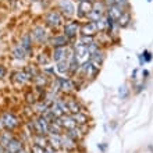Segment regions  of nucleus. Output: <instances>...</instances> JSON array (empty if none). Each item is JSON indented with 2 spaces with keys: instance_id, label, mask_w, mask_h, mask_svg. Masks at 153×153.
<instances>
[{
  "instance_id": "24",
  "label": "nucleus",
  "mask_w": 153,
  "mask_h": 153,
  "mask_svg": "<svg viewBox=\"0 0 153 153\" xmlns=\"http://www.w3.org/2000/svg\"><path fill=\"white\" fill-rule=\"evenodd\" d=\"M71 116H73V118L75 120V123H76V125H78V127L88 124V116H86L85 113H82V111L75 113V114H71Z\"/></svg>"
},
{
  "instance_id": "13",
  "label": "nucleus",
  "mask_w": 153,
  "mask_h": 153,
  "mask_svg": "<svg viewBox=\"0 0 153 153\" xmlns=\"http://www.w3.org/2000/svg\"><path fill=\"white\" fill-rule=\"evenodd\" d=\"M61 148L67 152H73L76 149V142L73 138H70L67 134H61Z\"/></svg>"
},
{
  "instance_id": "48",
  "label": "nucleus",
  "mask_w": 153,
  "mask_h": 153,
  "mask_svg": "<svg viewBox=\"0 0 153 153\" xmlns=\"http://www.w3.org/2000/svg\"><path fill=\"white\" fill-rule=\"evenodd\" d=\"M4 153H11V152H8V150H7V149H6V152H4Z\"/></svg>"
},
{
  "instance_id": "41",
  "label": "nucleus",
  "mask_w": 153,
  "mask_h": 153,
  "mask_svg": "<svg viewBox=\"0 0 153 153\" xmlns=\"http://www.w3.org/2000/svg\"><path fill=\"white\" fill-rule=\"evenodd\" d=\"M45 153H56V149L49 145V146H46V148H45Z\"/></svg>"
},
{
  "instance_id": "8",
  "label": "nucleus",
  "mask_w": 153,
  "mask_h": 153,
  "mask_svg": "<svg viewBox=\"0 0 153 153\" xmlns=\"http://www.w3.org/2000/svg\"><path fill=\"white\" fill-rule=\"evenodd\" d=\"M93 10V3L89 1V0H84V1H79L78 3V8H76V14L79 18H84V17H88V14Z\"/></svg>"
},
{
  "instance_id": "10",
  "label": "nucleus",
  "mask_w": 153,
  "mask_h": 153,
  "mask_svg": "<svg viewBox=\"0 0 153 153\" xmlns=\"http://www.w3.org/2000/svg\"><path fill=\"white\" fill-rule=\"evenodd\" d=\"M28 81H29V76L27 75V73H25L24 70L16 71V73H13V75H11V82L16 85V86H22V85H25Z\"/></svg>"
},
{
  "instance_id": "23",
  "label": "nucleus",
  "mask_w": 153,
  "mask_h": 153,
  "mask_svg": "<svg viewBox=\"0 0 153 153\" xmlns=\"http://www.w3.org/2000/svg\"><path fill=\"white\" fill-rule=\"evenodd\" d=\"M32 143L46 148V146H49V138L48 135H32Z\"/></svg>"
},
{
  "instance_id": "37",
  "label": "nucleus",
  "mask_w": 153,
  "mask_h": 153,
  "mask_svg": "<svg viewBox=\"0 0 153 153\" xmlns=\"http://www.w3.org/2000/svg\"><path fill=\"white\" fill-rule=\"evenodd\" d=\"M88 50H89V53H91V56H92L93 53H96V52H99L100 49H99V46H97V43L96 42H93V43H91L88 46Z\"/></svg>"
},
{
  "instance_id": "9",
  "label": "nucleus",
  "mask_w": 153,
  "mask_h": 153,
  "mask_svg": "<svg viewBox=\"0 0 153 153\" xmlns=\"http://www.w3.org/2000/svg\"><path fill=\"white\" fill-rule=\"evenodd\" d=\"M81 35H85V36H93L96 33H99V29H97V24L96 22H93V21H89L86 24H84L81 27Z\"/></svg>"
},
{
  "instance_id": "1",
  "label": "nucleus",
  "mask_w": 153,
  "mask_h": 153,
  "mask_svg": "<svg viewBox=\"0 0 153 153\" xmlns=\"http://www.w3.org/2000/svg\"><path fill=\"white\" fill-rule=\"evenodd\" d=\"M45 22L46 25H49L50 28H57V27H60L64 21H63V14L60 11H57V10H50V11L46 13V16H45Z\"/></svg>"
},
{
  "instance_id": "5",
  "label": "nucleus",
  "mask_w": 153,
  "mask_h": 153,
  "mask_svg": "<svg viewBox=\"0 0 153 153\" xmlns=\"http://www.w3.org/2000/svg\"><path fill=\"white\" fill-rule=\"evenodd\" d=\"M79 31H81V27L76 21H71V22H68V24H65L64 29H63V32H64V35L67 36L68 40H73Z\"/></svg>"
},
{
  "instance_id": "20",
  "label": "nucleus",
  "mask_w": 153,
  "mask_h": 153,
  "mask_svg": "<svg viewBox=\"0 0 153 153\" xmlns=\"http://www.w3.org/2000/svg\"><path fill=\"white\" fill-rule=\"evenodd\" d=\"M11 56L14 57V59H17V60H24L25 56H27V52H25L24 49H22V46L18 43V45H14V46H13Z\"/></svg>"
},
{
  "instance_id": "34",
  "label": "nucleus",
  "mask_w": 153,
  "mask_h": 153,
  "mask_svg": "<svg viewBox=\"0 0 153 153\" xmlns=\"http://www.w3.org/2000/svg\"><path fill=\"white\" fill-rule=\"evenodd\" d=\"M128 93H129V91H128V88H127L125 85H123V86L118 88V96H120V99H123V100L128 97Z\"/></svg>"
},
{
  "instance_id": "17",
  "label": "nucleus",
  "mask_w": 153,
  "mask_h": 153,
  "mask_svg": "<svg viewBox=\"0 0 153 153\" xmlns=\"http://www.w3.org/2000/svg\"><path fill=\"white\" fill-rule=\"evenodd\" d=\"M65 102H67V109H68V113L70 114H75V113L82 111V107H81V105L75 100V99L68 97V99H65Z\"/></svg>"
},
{
  "instance_id": "44",
  "label": "nucleus",
  "mask_w": 153,
  "mask_h": 153,
  "mask_svg": "<svg viewBox=\"0 0 153 153\" xmlns=\"http://www.w3.org/2000/svg\"><path fill=\"white\" fill-rule=\"evenodd\" d=\"M4 152H6V148H4V146L0 143V153H4Z\"/></svg>"
},
{
  "instance_id": "18",
  "label": "nucleus",
  "mask_w": 153,
  "mask_h": 153,
  "mask_svg": "<svg viewBox=\"0 0 153 153\" xmlns=\"http://www.w3.org/2000/svg\"><path fill=\"white\" fill-rule=\"evenodd\" d=\"M48 138H49V145L52 146V148H54L56 150L63 149V148H61V135L60 134H49Z\"/></svg>"
},
{
  "instance_id": "19",
  "label": "nucleus",
  "mask_w": 153,
  "mask_h": 153,
  "mask_svg": "<svg viewBox=\"0 0 153 153\" xmlns=\"http://www.w3.org/2000/svg\"><path fill=\"white\" fill-rule=\"evenodd\" d=\"M32 81H33V84H35V88H40V89H43L45 86L49 84L48 75H46L45 73H39Z\"/></svg>"
},
{
  "instance_id": "15",
  "label": "nucleus",
  "mask_w": 153,
  "mask_h": 153,
  "mask_svg": "<svg viewBox=\"0 0 153 153\" xmlns=\"http://www.w3.org/2000/svg\"><path fill=\"white\" fill-rule=\"evenodd\" d=\"M123 8L121 7H118L117 4H113V6H110V7H107V14L106 16L109 17L110 20H113V21H118L120 20V17L123 16Z\"/></svg>"
},
{
  "instance_id": "16",
  "label": "nucleus",
  "mask_w": 153,
  "mask_h": 153,
  "mask_svg": "<svg viewBox=\"0 0 153 153\" xmlns=\"http://www.w3.org/2000/svg\"><path fill=\"white\" fill-rule=\"evenodd\" d=\"M20 45L22 46V49H24L25 52H27V54L32 53V36H31V33H24V35L21 36Z\"/></svg>"
},
{
  "instance_id": "30",
  "label": "nucleus",
  "mask_w": 153,
  "mask_h": 153,
  "mask_svg": "<svg viewBox=\"0 0 153 153\" xmlns=\"http://www.w3.org/2000/svg\"><path fill=\"white\" fill-rule=\"evenodd\" d=\"M24 71L27 73V75L29 76V79H33L35 76L39 74V70L35 67V65H32V64H28V65H25V68H24Z\"/></svg>"
},
{
  "instance_id": "50",
  "label": "nucleus",
  "mask_w": 153,
  "mask_h": 153,
  "mask_svg": "<svg viewBox=\"0 0 153 153\" xmlns=\"http://www.w3.org/2000/svg\"><path fill=\"white\" fill-rule=\"evenodd\" d=\"M150 149H153V146H150Z\"/></svg>"
},
{
  "instance_id": "42",
  "label": "nucleus",
  "mask_w": 153,
  "mask_h": 153,
  "mask_svg": "<svg viewBox=\"0 0 153 153\" xmlns=\"http://www.w3.org/2000/svg\"><path fill=\"white\" fill-rule=\"evenodd\" d=\"M103 3H105L107 7H110V6H113L114 4V0H103Z\"/></svg>"
},
{
  "instance_id": "32",
  "label": "nucleus",
  "mask_w": 153,
  "mask_h": 153,
  "mask_svg": "<svg viewBox=\"0 0 153 153\" xmlns=\"http://www.w3.org/2000/svg\"><path fill=\"white\" fill-rule=\"evenodd\" d=\"M57 71L60 74H64V73H68V70H70V64H68V59L67 60H63L60 61V63H57Z\"/></svg>"
},
{
  "instance_id": "6",
  "label": "nucleus",
  "mask_w": 153,
  "mask_h": 153,
  "mask_svg": "<svg viewBox=\"0 0 153 153\" xmlns=\"http://www.w3.org/2000/svg\"><path fill=\"white\" fill-rule=\"evenodd\" d=\"M56 121L65 129V131H68V129H73V128H75V127H78L76 123H75V120L73 118L71 114H63V116H60L59 118H56Z\"/></svg>"
},
{
  "instance_id": "27",
  "label": "nucleus",
  "mask_w": 153,
  "mask_h": 153,
  "mask_svg": "<svg viewBox=\"0 0 153 153\" xmlns=\"http://www.w3.org/2000/svg\"><path fill=\"white\" fill-rule=\"evenodd\" d=\"M129 21H131V14H129L128 11H124L123 13V16L120 17V20L117 21V24H118L120 28H125V27H128Z\"/></svg>"
},
{
  "instance_id": "26",
  "label": "nucleus",
  "mask_w": 153,
  "mask_h": 153,
  "mask_svg": "<svg viewBox=\"0 0 153 153\" xmlns=\"http://www.w3.org/2000/svg\"><path fill=\"white\" fill-rule=\"evenodd\" d=\"M65 134H67L70 138H73L75 142L81 141V139H82V137H84V134L81 132L79 127H75V128H73V129H68V131H65Z\"/></svg>"
},
{
  "instance_id": "2",
  "label": "nucleus",
  "mask_w": 153,
  "mask_h": 153,
  "mask_svg": "<svg viewBox=\"0 0 153 153\" xmlns=\"http://www.w3.org/2000/svg\"><path fill=\"white\" fill-rule=\"evenodd\" d=\"M0 120L3 123L4 129H7V131H14V129L20 125V120L13 113H10V111H6V113L1 114Z\"/></svg>"
},
{
  "instance_id": "40",
  "label": "nucleus",
  "mask_w": 153,
  "mask_h": 153,
  "mask_svg": "<svg viewBox=\"0 0 153 153\" xmlns=\"http://www.w3.org/2000/svg\"><path fill=\"white\" fill-rule=\"evenodd\" d=\"M4 76H6V68H4V65L0 64V79H3Z\"/></svg>"
},
{
  "instance_id": "36",
  "label": "nucleus",
  "mask_w": 153,
  "mask_h": 153,
  "mask_svg": "<svg viewBox=\"0 0 153 153\" xmlns=\"http://www.w3.org/2000/svg\"><path fill=\"white\" fill-rule=\"evenodd\" d=\"M29 152H31V153H45V148L32 143V145H31V148H29Z\"/></svg>"
},
{
  "instance_id": "12",
  "label": "nucleus",
  "mask_w": 153,
  "mask_h": 153,
  "mask_svg": "<svg viewBox=\"0 0 153 153\" xmlns=\"http://www.w3.org/2000/svg\"><path fill=\"white\" fill-rule=\"evenodd\" d=\"M59 79V86H60V91L64 93L73 92L74 89L76 88L75 82L73 79H68V78H57Z\"/></svg>"
},
{
  "instance_id": "29",
  "label": "nucleus",
  "mask_w": 153,
  "mask_h": 153,
  "mask_svg": "<svg viewBox=\"0 0 153 153\" xmlns=\"http://www.w3.org/2000/svg\"><path fill=\"white\" fill-rule=\"evenodd\" d=\"M25 102H27V105L28 106H33L36 102H39V97L35 95L33 91H29V92L25 93Z\"/></svg>"
},
{
  "instance_id": "45",
  "label": "nucleus",
  "mask_w": 153,
  "mask_h": 153,
  "mask_svg": "<svg viewBox=\"0 0 153 153\" xmlns=\"http://www.w3.org/2000/svg\"><path fill=\"white\" fill-rule=\"evenodd\" d=\"M17 153H29V152H28V150H27V149H25V148H22V149H21V150H18V152H17Z\"/></svg>"
},
{
  "instance_id": "38",
  "label": "nucleus",
  "mask_w": 153,
  "mask_h": 153,
  "mask_svg": "<svg viewBox=\"0 0 153 153\" xmlns=\"http://www.w3.org/2000/svg\"><path fill=\"white\" fill-rule=\"evenodd\" d=\"M142 57H143L145 63H149V61L152 60V53H150L149 50H143V53H142Z\"/></svg>"
},
{
  "instance_id": "22",
  "label": "nucleus",
  "mask_w": 153,
  "mask_h": 153,
  "mask_svg": "<svg viewBox=\"0 0 153 153\" xmlns=\"http://www.w3.org/2000/svg\"><path fill=\"white\" fill-rule=\"evenodd\" d=\"M24 148V142L21 141V139H18V138H14L10 143H8L7 146V150L8 152H11V153H17L18 150H21Z\"/></svg>"
},
{
  "instance_id": "14",
  "label": "nucleus",
  "mask_w": 153,
  "mask_h": 153,
  "mask_svg": "<svg viewBox=\"0 0 153 153\" xmlns=\"http://www.w3.org/2000/svg\"><path fill=\"white\" fill-rule=\"evenodd\" d=\"M105 59H106L105 52H103V50H99V52L93 53L92 56H91L89 61H91V64H92L96 70H100V65L103 64V61H105Z\"/></svg>"
},
{
  "instance_id": "35",
  "label": "nucleus",
  "mask_w": 153,
  "mask_h": 153,
  "mask_svg": "<svg viewBox=\"0 0 153 153\" xmlns=\"http://www.w3.org/2000/svg\"><path fill=\"white\" fill-rule=\"evenodd\" d=\"M95 42V38L93 36H85V35H81L79 38V43L85 45V46H89L91 43H93Z\"/></svg>"
},
{
  "instance_id": "3",
  "label": "nucleus",
  "mask_w": 153,
  "mask_h": 153,
  "mask_svg": "<svg viewBox=\"0 0 153 153\" xmlns=\"http://www.w3.org/2000/svg\"><path fill=\"white\" fill-rule=\"evenodd\" d=\"M31 36H32V40H35L38 45H42V43H45V42H49V39H50V38L48 36L46 29H45L42 25H38V27H35V28L32 29Z\"/></svg>"
},
{
  "instance_id": "28",
  "label": "nucleus",
  "mask_w": 153,
  "mask_h": 153,
  "mask_svg": "<svg viewBox=\"0 0 153 153\" xmlns=\"http://www.w3.org/2000/svg\"><path fill=\"white\" fill-rule=\"evenodd\" d=\"M32 107H33V111H35V113H38L39 116H42V114H43L45 111H46V110L49 109V106L46 105V103H45L43 100L36 102V103H35V105H33Z\"/></svg>"
},
{
  "instance_id": "4",
  "label": "nucleus",
  "mask_w": 153,
  "mask_h": 153,
  "mask_svg": "<svg viewBox=\"0 0 153 153\" xmlns=\"http://www.w3.org/2000/svg\"><path fill=\"white\" fill-rule=\"evenodd\" d=\"M59 10H60V13L63 16L68 17V18H71L76 11L75 6H74V3L71 0H59Z\"/></svg>"
},
{
  "instance_id": "33",
  "label": "nucleus",
  "mask_w": 153,
  "mask_h": 153,
  "mask_svg": "<svg viewBox=\"0 0 153 153\" xmlns=\"http://www.w3.org/2000/svg\"><path fill=\"white\" fill-rule=\"evenodd\" d=\"M49 63H50V57H49L46 53H39V56H38V64L48 65Z\"/></svg>"
},
{
  "instance_id": "7",
  "label": "nucleus",
  "mask_w": 153,
  "mask_h": 153,
  "mask_svg": "<svg viewBox=\"0 0 153 153\" xmlns=\"http://www.w3.org/2000/svg\"><path fill=\"white\" fill-rule=\"evenodd\" d=\"M71 52H73V50H68L67 46H65V48H54L53 49V53H52V59L56 61V63H60V61H63V60H67Z\"/></svg>"
},
{
  "instance_id": "39",
  "label": "nucleus",
  "mask_w": 153,
  "mask_h": 153,
  "mask_svg": "<svg viewBox=\"0 0 153 153\" xmlns=\"http://www.w3.org/2000/svg\"><path fill=\"white\" fill-rule=\"evenodd\" d=\"M114 4H117L118 7H124V6H127L128 4V0H114Z\"/></svg>"
},
{
  "instance_id": "47",
  "label": "nucleus",
  "mask_w": 153,
  "mask_h": 153,
  "mask_svg": "<svg viewBox=\"0 0 153 153\" xmlns=\"http://www.w3.org/2000/svg\"><path fill=\"white\" fill-rule=\"evenodd\" d=\"M143 75L148 76V75H149V71H146V70H143Z\"/></svg>"
},
{
  "instance_id": "31",
  "label": "nucleus",
  "mask_w": 153,
  "mask_h": 153,
  "mask_svg": "<svg viewBox=\"0 0 153 153\" xmlns=\"http://www.w3.org/2000/svg\"><path fill=\"white\" fill-rule=\"evenodd\" d=\"M63 127H61L60 124H59V123H57V121H53V123H50V124H49V134H63ZM48 134V135H49Z\"/></svg>"
},
{
  "instance_id": "43",
  "label": "nucleus",
  "mask_w": 153,
  "mask_h": 153,
  "mask_svg": "<svg viewBox=\"0 0 153 153\" xmlns=\"http://www.w3.org/2000/svg\"><path fill=\"white\" fill-rule=\"evenodd\" d=\"M97 148H99V149H100L102 152H105V149H106V148H107V143H103V145H99V146H97Z\"/></svg>"
},
{
  "instance_id": "21",
  "label": "nucleus",
  "mask_w": 153,
  "mask_h": 153,
  "mask_svg": "<svg viewBox=\"0 0 153 153\" xmlns=\"http://www.w3.org/2000/svg\"><path fill=\"white\" fill-rule=\"evenodd\" d=\"M14 138H16V137L13 135L11 131H7V129H6V131H1V132H0V143H1L6 149H7L8 143H10Z\"/></svg>"
},
{
  "instance_id": "11",
  "label": "nucleus",
  "mask_w": 153,
  "mask_h": 153,
  "mask_svg": "<svg viewBox=\"0 0 153 153\" xmlns=\"http://www.w3.org/2000/svg\"><path fill=\"white\" fill-rule=\"evenodd\" d=\"M68 42L70 40L67 39V36H65L64 33H63V35H54V36H52L49 39V45L53 46V49L54 48H65V46L68 45Z\"/></svg>"
},
{
  "instance_id": "46",
  "label": "nucleus",
  "mask_w": 153,
  "mask_h": 153,
  "mask_svg": "<svg viewBox=\"0 0 153 153\" xmlns=\"http://www.w3.org/2000/svg\"><path fill=\"white\" fill-rule=\"evenodd\" d=\"M139 61H141V64H145V60H143V57H142V54H139Z\"/></svg>"
},
{
  "instance_id": "49",
  "label": "nucleus",
  "mask_w": 153,
  "mask_h": 153,
  "mask_svg": "<svg viewBox=\"0 0 153 153\" xmlns=\"http://www.w3.org/2000/svg\"><path fill=\"white\" fill-rule=\"evenodd\" d=\"M79 1H84V0H79ZM89 1H92V0H89Z\"/></svg>"
},
{
  "instance_id": "25",
  "label": "nucleus",
  "mask_w": 153,
  "mask_h": 153,
  "mask_svg": "<svg viewBox=\"0 0 153 153\" xmlns=\"http://www.w3.org/2000/svg\"><path fill=\"white\" fill-rule=\"evenodd\" d=\"M109 22H110V18L107 16H103L100 20L97 21V29H99V32H106L107 29H109Z\"/></svg>"
}]
</instances>
